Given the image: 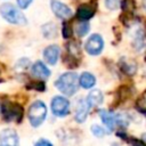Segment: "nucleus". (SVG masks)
<instances>
[{
	"mask_svg": "<svg viewBox=\"0 0 146 146\" xmlns=\"http://www.w3.org/2000/svg\"><path fill=\"white\" fill-rule=\"evenodd\" d=\"M55 87L66 96H73L79 88V78L74 72L63 73L56 81Z\"/></svg>",
	"mask_w": 146,
	"mask_h": 146,
	"instance_id": "nucleus-1",
	"label": "nucleus"
},
{
	"mask_svg": "<svg viewBox=\"0 0 146 146\" xmlns=\"http://www.w3.org/2000/svg\"><path fill=\"white\" fill-rule=\"evenodd\" d=\"M0 14L10 24H16V25L26 24V18H25L24 14L11 3L1 5L0 6Z\"/></svg>",
	"mask_w": 146,
	"mask_h": 146,
	"instance_id": "nucleus-2",
	"label": "nucleus"
},
{
	"mask_svg": "<svg viewBox=\"0 0 146 146\" xmlns=\"http://www.w3.org/2000/svg\"><path fill=\"white\" fill-rule=\"evenodd\" d=\"M29 121L32 127H39L43 123L47 116V106L41 100H35L31 104L27 112Z\"/></svg>",
	"mask_w": 146,
	"mask_h": 146,
	"instance_id": "nucleus-3",
	"label": "nucleus"
},
{
	"mask_svg": "<svg viewBox=\"0 0 146 146\" xmlns=\"http://www.w3.org/2000/svg\"><path fill=\"white\" fill-rule=\"evenodd\" d=\"M1 114L6 121H15L19 123L24 115V108L18 103L5 102L1 105Z\"/></svg>",
	"mask_w": 146,
	"mask_h": 146,
	"instance_id": "nucleus-4",
	"label": "nucleus"
},
{
	"mask_svg": "<svg viewBox=\"0 0 146 146\" xmlns=\"http://www.w3.org/2000/svg\"><path fill=\"white\" fill-rule=\"evenodd\" d=\"M51 111L56 116H66L70 113V102L63 96H55L51 100Z\"/></svg>",
	"mask_w": 146,
	"mask_h": 146,
	"instance_id": "nucleus-5",
	"label": "nucleus"
},
{
	"mask_svg": "<svg viewBox=\"0 0 146 146\" xmlns=\"http://www.w3.org/2000/svg\"><path fill=\"white\" fill-rule=\"evenodd\" d=\"M104 48V40L99 34H91L86 42V50L89 55L97 56Z\"/></svg>",
	"mask_w": 146,
	"mask_h": 146,
	"instance_id": "nucleus-6",
	"label": "nucleus"
},
{
	"mask_svg": "<svg viewBox=\"0 0 146 146\" xmlns=\"http://www.w3.org/2000/svg\"><path fill=\"white\" fill-rule=\"evenodd\" d=\"M0 145L2 146H19L18 135L14 129H5L0 132Z\"/></svg>",
	"mask_w": 146,
	"mask_h": 146,
	"instance_id": "nucleus-7",
	"label": "nucleus"
},
{
	"mask_svg": "<svg viewBox=\"0 0 146 146\" xmlns=\"http://www.w3.org/2000/svg\"><path fill=\"white\" fill-rule=\"evenodd\" d=\"M50 7H51L52 13L59 18H67L72 15V10L70 9V7L58 0H51Z\"/></svg>",
	"mask_w": 146,
	"mask_h": 146,
	"instance_id": "nucleus-8",
	"label": "nucleus"
},
{
	"mask_svg": "<svg viewBox=\"0 0 146 146\" xmlns=\"http://www.w3.org/2000/svg\"><path fill=\"white\" fill-rule=\"evenodd\" d=\"M96 11V6H92L91 3H83L79 6L76 10V18L80 19L81 22H86L90 19Z\"/></svg>",
	"mask_w": 146,
	"mask_h": 146,
	"instance_id": "nucleus-9",
	"label": "nucleus"
},
{
	"mask_svg": "<svg viewBox=\"0 0 146 146\" xmlns=\"http://www.w3.org/2000/svg\"><path fill=\"white\" fill-rule=\"evenodd\" d=\"M59 47L56 46V44H51V46H48L44 50H43V58L44 60L50 64V65H55L58 60V57H59Z\"/></svg>",
	"mask_w": 146,
	"mask_h": 146,
	"instance_id": "nucleus-10",
	"label": "nucleus"
},
{
	"mask_svg": "<svg viewBox=\"0 0 146 146\" xmlns=\"http://www.w3.org/2000/svg\"><path fill=\"white\" fill-rule=\"evenodd\" d=\"M90 106L88 105V103L83 99H79L78 104H76V108H75V121L79 123H82L86 121L87 116H88V112H89Z\"/></svg>",
	"mask_w": 146,
	"mask_h": 146,
	"instance_id": "nucleus-11",
	"label": "nucleus"
},
{
	"mask_svg": "<svg viewBox=\"0 0 146 146\" xmlns=\"http://www.w3.org/2000/svg\"><path fill=\"white\" fill-rule=\"evenodd\" d=\"M99 116H100L103 123L108 129V131H113L116 125V115L107 110H102V111H99Z\"/></svg>",
	"mask_w": 146,
	"mask_h": 146,
	"instance_id": "nucleus-12",
	"label": "nucleus"
},
{
	"mask_svg": "<svg viewBox=\"0 0 146 146\" xmlns=\"http://www.w3.org/2000/svg\"><path fill=\"white\" fill-rule=\"evenodd\" d=\"M31 72L34 76L36 78H40V79H47L50 76V71L49 68L40 60L35 62L33 65H32V68H31Z\"/></svg>",
	"mask_w": 146,
	"mask_h": 146,
	"instance_id": "nucleus-13",
	"label": "nucleus"
},
{
	"mask_svg": "<svg viewBox=\"0 0 146 146\" xmlns=\"http://www.w3.org/2000/svg\"><path fill=\"white\" fill-rule=\"evenodd\" d=\"M103 100H104V96H103L102 91L100 90H97V89H94V90H91L88 94L86 102L88 103V105L90 107H95V106L100 105L103 103Z\"/></svg>",
	"mask_w": 146,
	"mask_h": 146,
	"instance_id": "nucleus-14",
	"label": "nucleus"
},
{
	"mask_svg": "<svg viewBox=\"0 0 146 146\" xmlns=\"http://www.w3.org/2000/svg\"><path fill=\"white\" fill-rule=\"evenodd\" d=\"M95 83H96V78H95V75H92L89 72L82 73L79 78V84L84 89L92 88L95 86Z\"/></svg>",
	"mask_w": 146,
	"mask_h": 146,
	"instance_id": "nucleus-15",
	"label": "nucleus"
},
{
	"mask_svg": "<svg viewBox=\"0 0 146 146\" xmlns=\"http://www.w3.org/2000/svg\"><path fill=\"white\" fill-rule=\"evenodd\" d=\"M120 66H121L122 71H123L125 74H129V75L135 74V72H136V70H137L136 63H135L133 60L127 59V58H122V59H121Z\"/></svg>",
	"mask_w": 146,
	"mask_h": 146,
	"instance_id": "nucleus-16",
	"label": "nucleus"
},
{
	"mask_svg": "<svg viewBox=\"0 0 146 146\" xmlns=\"http://www.w3.org/2000/svg\"><path fill=\"white\" fill-rule=\"evenodd\" d=\"M42 33L44 35V38H48V39H51L54 36H56V25L52 24V23H48V24H44L42 26Z\"/></svg>",
	"mask_w": 146,
	"mask_h": 146,
	"instance_id": "nucleus-17",
	"label": "nucleus"
},
{
	"mask_svg": "<svg viewBox=\"0 0 146 146\" xmlns=\"http://www.w3.org/2000/svg\"><path fill=\"white\" fill-rule=\"evenodd\" d=\"M89 32V24L87 22H81L76 26V34L79 36H84Z\"/></svg>",
	"mask_w": 146,
	"mask_h": 146,
	"instance_id": "nucleus-18",
	"label": "nucleus"
},
{
	"mask_svg": "<svg viewBox=\"0 0 146 146\" xmlns=\"http://www.w3.org/2000/svg\"><path fill=\"white\" fill-rule=\"evenodd\" d=\"M136 106L137 108L140 111V112H144L146 113V90L143 92V95L138 98L137 103H136Z\"/></svg>",
	"mask_w": 146,
	"mask_h": 146,
	"instance_id": "nucleus-19",
	"label": "nucleus"
},
{
	"mask_svg": "<svg viewBox=\"0 0 146 146\" xmlns=\"http://www.w3.org/2000/svg\"><path fill=\"white\" fill-rule=\"evenodd\" d=\"M91 132H92L96 137H98V138H103V137L106 135L105 129L102 128V127L98 125V124H94V125H91Z\"/></svg>",
	"mask_w": 146,
	"mask_h": 146,
	"instance_id": "nucleus-20",
	"label": "nucleus"
},
{
	"mask_svg": "<svg viewBox=\"0 0 146 146\" xmlns=\"http://www.w3.org/2000/svg\"><path fill=\"white\" fill-rule=\"evenodd\" d=\"M63 38L64 39H68L72 36V33H73V30L71 29V25L68 22H64L63 24Z\"/></svg>",
	"mask_w": 146,
	"mask_h": 146,
	"instance_id": "nucleus-21",
	"label": "nucleus"
},
{
	"mask_svg": "<svg viewBox=\"0 0 146 146\" xmlns=\"http://www.w3.org/2000/svg\"><path fill=\"white\" fill-rule=\"evenodd\" d=\"M29 65H30V60H29L27 58H22V59H19V60L16 63L15 68L18 70V71H24L25 68L29 67Z\"/></svg>",
	"mask_w": 146,
	"mask_h": 146,
	"instance_id": "nucleus-22",
	"label": "nucleus"
},
{
	"mask_svg": "<svg viewBox=\"0 0 146 146\" xmlns=\"http://www.w3.org/2000/svg\"><path fill=\"white\" fill-rule=\"evenodd\" d=\"M27 88L34 89L38 91H43L46 89V86H44V82H42V81H34V82H31V84H29Z\"/></svg>",
	"mask_w": 146,
	"mask_h": 146,
	"instance_id": "nucleus-23",
	"label": "nucleus"
},
{
	"mask_svg": "<svg viewBox=\"0 0 146 146\" xmlns=\"http://www.w3.org/2000/svg\"><path fill=\"white\" fill-rule=\"evenodd\" d=\"M105 6L108 8V9H116L117 6H119V0H105Z\"/></svg>",
	"mask_w": 146,
	"mask_h": 146,
	"instance_id": "nucleus-24",
	"label": "nucleus"
},
{
	"mask_svg": "<svg viewBox=\"0 0 146 146\" xmlns=\"http://www.w3.org/2000/svg\"><path fill=\"white\" fill-rule=\"evenodd\" d=\"M130 144L132 146H146V143L140 140V139H136V138H129Z\"/></svg>",
	"mask_w": 146,
	"mask_h": 146,
	"instance_id": "nucleus-25",
	"label": "nucleus"
},
{
	"mask_svg": "<svg viewBox=\"0 0 146 146\" xmlns=\"http://www.w3.org/2000/svg\"><path fill=\"white\" fill-rule=\"evenodd\" d=\"M34 146H54V145H52L48 139H43V138H42V139H39V140L34 144Z\"/></svg>",
	"mask_w": 146,
	"mask_h": 146,
	"instance_id": "nucleus-26",
	"label": "nucleus"
},
{
	"mask_svg": "<svg viewBox=\"0 0 146 146\" xmlns=\"http://www.w3.org/2000/svg\"><path fill=\"white\" fill-rule=\"evenodd\" d=\"M31 2H32V0H17V5H18L19 8H22V9L27 8Z\"/></svg>",
	"mask_w": 146,
	"mask_h": 146,
	"instance_id": "nucleus-27",
	"label": "nucleus"
},
{
	"mask_svg": "<svg viewBox=\"0 0 146 146\" xmlns=\"http://www.w3.org/2000/svg\"><path fill=\"white\" fill-rule=\"evenodd\" d=\"M144 6H145V8H146V0H144Z\"/></svg>",
	"mask_w": 146,
	"mask_h": 146,
	"instance_id": "nucleus-28",
	"label": "nucleus"
},
{
	"mask_svg": "<svg viewBox=\"0 0 146 146\" xmlns=\"http://www.w3.org/2000/svg\"><path fill=\"white\" fill-rule=\"evenodd\" d=\"M0 72H1V70H0Z\"/></svg>",
	"mask_w": 146,
	"mask_h": 146,
	"instance_id": "nucleus-29",
	"label": "nucleus"
},
{
	"mask_svg": "<svg viewBox=\"0 0 146 146\" xmlns=\"http://www.w3.org/2000/svg\"><path fill=\"white\" fill-rule=\"evenodd\" d=\"M0 146H2V145H0Z\"/></svg>",
	"mask_w": 146,
	"mask_h": 146,
	"instance_id": "nucleus-30",
	"label": "nucleus"
}]
</instances>
